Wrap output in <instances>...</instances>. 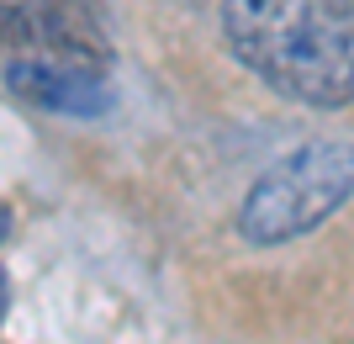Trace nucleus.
<instances>
[{
  "mask_svg": "<svg viewBox=\"0 0 354 344\" xmlns=\"http://www.w3.org/2000/svg\"><path fill=\"white\" fill-rule=\"evenodd\" d=\"M222 37L291 101L317 111L354 101V0H222Z\"/></svg>",
  "mask_w": 354,
  "mask_h": 344,
  "instance_id": "obj_1",
  "label": "nucleus"
},
{
  "mask_svg": "<svg viewBox=\"0 0 354 344\" xmlns=\"http://www.w3.org/2000/svg\"><path fill=\"white\" fill-rule=\"evenodd\" d=\"M349 196H354V143L317 138V143H301L286 159H275L249 185L243 207H238V233L259 249L291 244L312 228H323Z\"/></svg>",
  "mask_w": 354,
  "mask_h": 344,
  "instance_id": "obj_2",
  "label": "nucleus"
},
{
  "mask_svg": "<svg viewBox=\"0 0 354 344\" xmlns=\"http://www.w3.org/2000/svg\"><path fill=\"white\" fill-rule=\"evenodd\" d=\"M6 85L16 101L53 111V117H106L111 111V85L101 69L69 59H48V53H21L6 64Z\"/></svg>",
  "mask_w": 354,
  "mask_h": 344,
  "instance_id": "obj_3",
  "label": "nucleus"
},
{
  "mask_svg": "<svg viewBox=\"0 0 354 344\" xmlns=\"http://www.w3.org/2000/svg\"><path fill=\"white\" fill-rule=\"evenodd\" d=\"M0 313H6V270H0Z\"/></svg>",
  "mask_w": 354,
  "mask_h": 344,
  "instance_id": "obj_4",
  "label": "nucleus"
}]
</instances>
